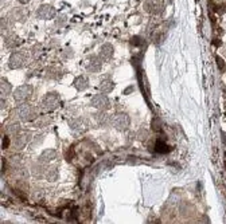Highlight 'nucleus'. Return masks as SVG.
Instances as JSON below:
<instances>
[{
    "instance_id": "nucleus-1",
    "label": "nucleus",
    "mask_w": 226,
    "mask_h": 224,
    "mask_svg": "<svg viewBox=\"0 0 226 224\" xmlns=\"http://www.w3.org/2000/svg\"><path fill=\"white\" fill-rule=\"evenodd\" d=\"M27 63V54L24 51H19L11 55L9 58V67L11 69H19L23 67Z\"/></svg>"
},
{
    "instance_id": "nucleus-2",
    "label": "nucleus",
    "mask_w": 226,
    "mask_h": 224,
    "mask_svg": "<svg viewBox=\"0 0 226 224\" xmlns=\"http://www.w3.org/2000/svg\"><path fill=\"white\" fill-rule=\"evenodd\" d=\"M38 16H39L40 19H45V20L53 19L55 16V9H54V7L49 6V4L40 6L39 8H38Z\"/></svg>"
},
{
    "instance_id": "nucleus-3",
    "label": "nucleus",
    "mask_w": 226,
    "mask_h": 224,
    "mask_svg": "<svg viewBox=\"0 0 226 224\" xmlns=\"http://www.w3.org/2000/svg\"><path fill=\"white\" fill-rule=\"evenodd\" d=\"M32 93V89L30 86H23V87H19L16 91H15V99L19 102V101H24V99H27L28 97H30V94Z\"/></svg>"
},
{
    "instance_id": "nucleus-4",
    "label": "nucleus",
    "mask_w": 226,
    "mask_h": 224,
    "mask_svg": "<svg viewBox=\"0 0 226 224\" xmlns=\"http://www.w3.org/2000/svg\"><path fill=\"white\" fill-rule=\"evenodd\" d=\"M56 101H58V95L56 94H47L45 101H43V106L49 107V109H54L56 106Z\"/></svg>"
},
{
    "instance_id": "nucleus-5",
    "label": "nucleus",
    "mask_w": 226,
    "mask_h": 224,
    "mask_svg": "<svg viewBox=\"0 0 226 224\" xmlns=\"http://www.w3.org/2000/svg\"><path fill=\"white\" fill-rule=\"evenodd\" d=\"M92 103H93L96 107H100V109H105V107H108V105H109L106 97H104V95H96V97L93 98V102H92Z\"/></svg>"
},
{
    "instance_id": "nucleus-6",
    "label": "nucleus",
    "mask_w": 226,
    "mask_h": 224,
    "mask_svg": "<svg viewBox=\"0 0 226 224\" xmlns=\"http://www.w3.org/2000/svg\"><path fill=\"white\" fill-rule=\"evenodd\" d=\"M112 54H113V47L110 44H104L100 50V56L104 59H109L112 58Z\"/></svg>"
},
{
    "instance_id": "nucleus-7",
    "label": "nucleus",
    "mask_w": 226,
    "mask_h": 224,
    "mask_svg": "<svg viewBox=\"0 0 226 224\" xmlns=\"http://www.w3.org/2000/svg\"><path fill=\"white\" fill-rule=\"evenodd\" d=\"M128 125H129V120L126 116H120L116 118V126L119 128V129L125 130L126 128H128Z\"/></svg>"
},
{
    "instance_id": "nucleus-8",
    "label": "nucleus",
    "mask_w": 226,
    "mask_h": 224,
    "mask_svg": "<svg viewBox=\"0 0 226 224\" xmlns=\"http://www.w3.org/2000/svg\"><path fill=\"white\" fill-rule=\"evenodd\" d=\"M89 86V81L85 78V77H78L77 79L74 81V87L78 89V90H83Z\"/></svg>"
},
{
    "instance_id": "nucleus-9",
    "label": "nucleus",
    "mask_w": 226,
    "mask_h": 224,
    "mask_svg": "<svg viewBox=\"0 0 226 224\" xmlns=\"http://www.w3.org/2000/svg\"><path fill=\"white\" fill-rule=\"evenodd\" d=\"M101 69V60L98 59V58H92L90 62L88 63V70H90V71H98Z\"/></svg>"
},
{
    "instance_id": "nucleus-10",
    "label": "nucleus",
    "mask_w": 226,
    "mask_h": 224,
    "mask_svg": "<svg viewBox=\"0 0 226 224\" xmlns=\"http://www.w3.org/2000/svg\"><path fill=\"white\" fill-rule=\"evenodd\" d=\"M155 150H156L158 153H167V152H170V148L166 144H163L162 141H158L156 146H155Z\"/></svg>"
},
{
    "instance_id": "nucleus-11",
    "label": "nucleus",
    "mask_w": 226,
    "mask_h": 224,
    "mask_svg": "<svg viewBox=\"0 0 226 224\" xmlns=\"http://www.w3.org/2000/svg\"><path fill=\"white\" fill-rule=\"evenodd\" d=\"M100 89L102 90L104 93L112 91V90H113V83H112V82H109V81H105V82H102V83H101Z\"/></svg>"
},
{
    "instance_id": "nucleus-12",
    "label": "nucleus",
    "mask_w": 226,
    "mask_h": 224,
    "mask_svg": "<svg viewBox=\"0 0 226 224\" xmlns=\"http://www.w3.org/2000/svg\"><path fill=\"white\" fill-rule=\"evenodd\" d=\"M2 89H3V91H2V94H3V97H6V95L11 91V85H9L6 79H3L2 81Z\"/></svg>"
},
{
    "instance_id": "nucleus-13",
    "label": "nucleus",
    "mask_w": 226,
    "mask_h": 224,
    "mask_svg": "<svg viewBox=\"0 0 226 224\" xmlns=\"http://www.w3.org/2000/svg\"><path fill=\"white\" fill-rule=\"evenodd\" d=\"M8 142H9V141H8V137H6V138H4V148L8 146Z\"/></svg>"
},
{
    "instance_id": "nucleus-14",
    "label": "nucleus",
    "mask_w": 226,
    "mask_h": 224,
    "mask_svg": "<svg viewBox=\"0 0 226 224\" xmlns=\"http://www.w3.org/2000/svg\"><path fill=\"white\" fill-rule=\"evenodd\" d=\"M19 2H20V3H28L30 0H19Z\"/></svg>"
}]
</instances>
